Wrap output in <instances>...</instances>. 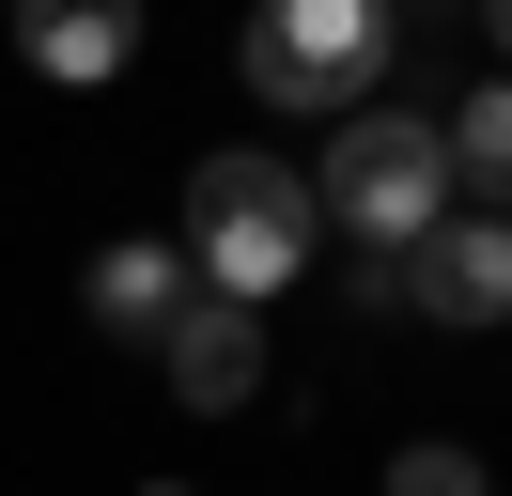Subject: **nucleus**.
Here are the masks:
<instances>
[{
	"mask_svg": "<svg viewBox=\"0 0 512 496\" xmlns=\"http://www.w3.org/2000/svg\"><path fill=\"white\" fill-rule=\"evenodd\" d=\"M187 295H202V279H187V248H171V233H125V248H94V279H78V310H94V326L125 341V357H156V326H171Z\"/></svg>",
	"mask_w": 512,
	"mask_h": 496,
	"instance_id": "nucleus-7",
	"label": "nucleus"
},
{
	"mask_svg": "<svg viewBox=\"0 0 512 496\" xmlns=\"http://www.w3.org/2000/svg\"><path fill=\"white\" fill-rule=\"evenodd\" d=\"M388 496H481V465H466V450H404V465H388Z\"/></svg>",
	"mask_w": 512,
	"mask_h": 496,
	"instance_id": "nucleus-9",
	"label": "nucleus"
},
{
	"mask_svg": "<svg viewBox=\"0 0 512 496\" xmlns=\"http://www.w3.org/2000/svg\"><path fill=\"white\" fill-rule=\"evenodd\" d=\"M388 47H404L388 0H264L233 62H249L264 109H373V93H388Z\"/></svg>",
	"mask_w": 512,
	"mask_h": 496,
	"instance_id": "nucleus-2",
	"label": "nucleus"
},
{
	"mask_svg": "<svg viewBox=\"0 0 512 496\" xmlns=\"http://www.w3.org/2000/svg\"><path fill=\"white\" fill-rule=\"evenodd\" d=\"M0 16L32 47V78H63V93H94V78L140 62V0H0Z\"/></svg>",
	"mask_w": 512,
	"mask_h": 496,
	"instance_id": "nucleus-6",
	"label": "nucleus"
},
{
	"mask_svg": "<svg viewBox=\"0 0 512 496\" xmlns=\"http://www.w3.org/2000/svg\"><path fill=\"white\" fill-rule=\"evenodd\" d=\"M435 155H450V202H481V217H497V171H512V93H466V109L435 124Z\"/></svg>",
	"mask_w": 512,
	"mask_h": 496,
	"instance_id": "nucleus-8",
	"label": "nucleus"
},
{
	"mask_svg": "<svg viewBox=\"0 0 512 496\" xmlns=\"http://www.w3.org/2000/svg\"><path fill=\"white\" fill-rule=\"evenodd\" d=\"M311 217H342V233H373V248L435 233V217H450V155H435V124H419V109H357L342 140H326Z\"/></svg>",
	"mask_w": 512,
	"mask_h": 496,
	"instance_id": "nucleus-3",
	"label": "nucleus"
},
{
	"mask_svg": "<svg viewBox=\"0 0 512 496\" xmlns=\"http://www.w3.org/2000/svg\"><path fill=\"white\" fill-rule=\"evenodd\" d=\"M156 372H171V403H202V419H233V403L264 388V326H249L233 295H187V310L156 326Z\"/></svg>",
	"mask_w": 512,
	"mask_h": 496,
	"instance_id": "nucleus-5",
	"label": "nucleus"
},
{
	"mask_svg": "<svg viewBox=\"0 0 512 496\" xmlns=\"http://www.w3.org/2000/svg\"><path fill=\"white\" fill-rule=\"evenodd\" d=\"M311 233H326V217H311V186H295L280 155L233 140V155H202V171H187V279H202V295L264 310L295 264H311Z\"/></svg>",
	"mask_w": 512,
	"mask_h": 496,
	"instance_id": "nucleus-1",
	"label": "nucleus"
},
{
	"mask_svg": "<svg viewBox=\"0 0 512 496\" xmlns=\"http://www.w3.org/2000/svg\"><path fill=\"white\" fill-rule=\"evenodd\" d=\"M466 16H497V0H466Z\"/></svg>",
	"mask_w": 512,
	"mask_h": 496,
	"instance_id": "nucleus-10",
	"label": "nucleus"
},
{
	"mask_svg": "<svg viewBox=\"0 0 512 496\" xmlns=\"http://www.w3.org/2000/svg\"><path fill=\"white\" fill-rule=\"evenodd\" d=\"M404 248H419V264H404V295L435 310V326H497V310H512V233H497L481 202H450L435 233H404Z\"/></svg>",
	"mask_w": 512,
	"mask_h": 496,
	"instance_id": "nucleus-4",
	"label": "nucleus"
}]
</instances>
